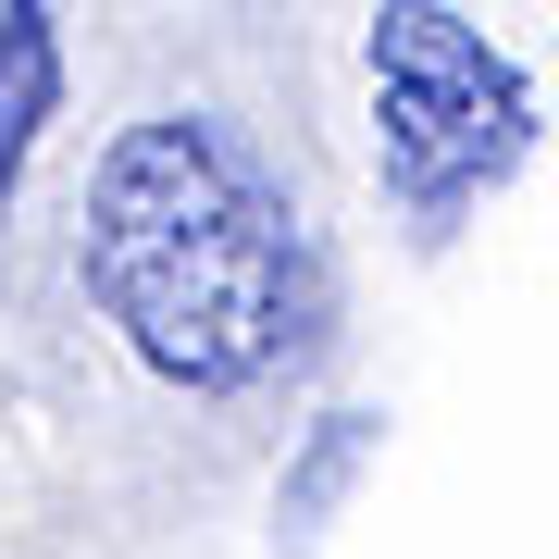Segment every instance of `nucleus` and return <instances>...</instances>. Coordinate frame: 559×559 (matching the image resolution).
Masks as SVG:
<instances>
[{
    "label": "nucleus",
    "instance_id": "obj_1",
    "mask_svg": "<svg viewBox=\"0 0 559 559\" xmlns=\"http://www.w3.org/2000/svg\"><path fill=\"white\" fill-rule=\"evenodd\" d=\"M87 299L187 399H237L299 348V224L212 112L124 124L87 175Z\"/></svg>",
    "mask_w": 559,
    "mask_h": 559
},
{
    "label": "nucleus",
    "instance_id": "obj_2",
    "mask_svg": "<svg viewBox=\"0 0 559 559\" xmlns=\"http://www.w3.org/2000/svg\"><path fill=\"white\" fill-rule=\"evenodd\" d=\"M373 150H385V187L423 224H448L473 187H498L535 150V87L485 25L399 0V13H373Z\"/></svg>",
    "mask_w": 559,
    "mask_h": 559
},
{
    "label": "nucleus",
    "instance_id": "obj_3",
    "mask_svg": "<svg viewBox=\"0 0 559 559\" xmlns=\"http://www.w3.org/2000/svg\"><path fill=\"white\" fill-rule=\"evenodd\" d=\"M50 112H62V25L38 13V0H13V13H0V200L25 187Z\"/></svg>",
    "mask_w": 559,
    "mask_h": 559
}]
</instances>
